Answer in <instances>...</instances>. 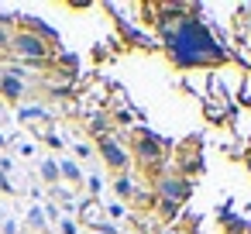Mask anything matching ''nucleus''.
Masks as SVG:
<instances>
[{
    "label": "nucleus",
    "instance_id": "obj_4",
    "mask_svg": "<svg viewBox=\"0 0 251 234\" xmlns=\"http://www.w3.org/2000/svg\"><path fill=\"white\" fill-rule=\"evenodd\" d=\"M7 45V31H0V49H4Z\"/></svg>",
    "mask_w": 251,
    "mask_h": 234
},
{
    "label": "nucleus",
    "instance_id": "obj_1",
    "mask_svg": "<svg viewBox=\"0 0 251 234\" xmlns=\"http://www.w3.org/2000/svg\"><path fill=\"white\" fill-rule=\"evenodd\" d=\"M172 49H176V59L179 62H200V59H217V45L206 38V31L200 25H179L176 38H172Z\"/></svg>",
    "mask_w": 251,
    "mask_h": 234
},
{
    "label": "nucleus",
    "instance_id": "obj_2",
    "mask_svg": "<svg viewBox=\"0 0 251 234\" xmlns=\"http://www.w3.org/2000/svg\"><path fill=\"white\" fill-rule=\"evenodd\" d=\"M14 45H18V52H25V55H42V52H45V45H42L38 38H31V35H21Z\"/></svg>",
    "mask_w": 251,
    "mask_h": 234
},
{
    "label": "nucleus",
    "instance_id": "obj_3",
    "mask_svg": "<svg viewBox=\"0 0 251 234\" xmlns=\"http://www.w3.org/2000/svg\"><path fill=\"white\" fill-rule=\"evenodd\" d=\"M103 152H107V162H110V165H124V162H127V158H124V152H121V148H114L110 141H103Z\"/></svg>",
    "mask_w": 251,
    "mask_h": 234
}]
</instances>
